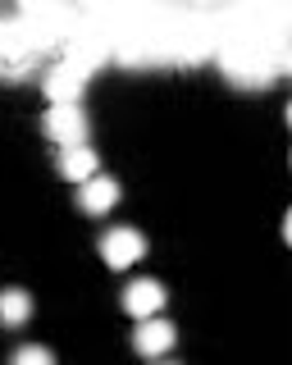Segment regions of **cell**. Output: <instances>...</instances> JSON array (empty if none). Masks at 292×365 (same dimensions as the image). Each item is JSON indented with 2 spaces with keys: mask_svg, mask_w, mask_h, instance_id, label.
Segmentation results:
<instances>
[{
  "mask_svg": "<svg viewBox=\"0 0 292 365\" xmlns=\"http://www.w3.org/2000/svg\"><path fill=\"white\" fill-rule=\"evenodd\" d=\"M100 256H105L110 269H128L146 256V237L137 228H110V233L100 237Z\"/></svg>",
  "mask_w": 292,
  "mask_h": 365,
  "instance_id": "cell-2",
  "label": "cell"
},
{
  "mask_svg": "<svg viewBox=\"0 0 292 365\" xmlns=\"http://www.w3.org/2000/svg\"><path fill=\"white\" fill-rule=\"evenodd\" d=\"M60 169L73 182L96 178V151H87V146H64V151H60Z\"/></svg>",
  "mask_w": 292,
  "mask_h": 365,
  "instance_id": "cell-8",
  "label": "cell"
},
{
  "mask_svg": "<svg viewBox=\"0 0 292 365\" xmlns=\"http://www.w3.org/2000/svg\"><path fill=\"white\" fill-rule=\"evenodd\" d=\"M32 68H37V60H0V78H9V83H24Z\"/></svg>",
  "mask_w": 292,
  "mask_h": 365,
  "instance_id": "cell-11",
  "label": "cell"
},
{
  "mask_svg": "<svg viewBox=\"0 0 292 365\" xmlns=\"http://www.w3.org/2000/svg\"><path fill=\"white\" fill-rule=\"evenodd\" d=\"M9 365H55V356H51L46 347H19Z\"/></svg>",
  "mask_w": 292,
  "mask_h": 365,
  "instance_id": "cell-10",
  "label": "cell"
},
{
  "mask_svg": "<svg viewBox=\"0 0 292 365\" xmlns=\"http://www.w3.org/2000/svg\"><path fill=\"white\" fill-rule=\"evenodd\" d=\"M46 133L60 146H83L87 142V114L78 106H51L46 110Z\"/></svg>",
  "mask_w": 292,
  "mask_h": 365,
  "instance_id": "cell-3",
  "label": "cell"
},
{
  "mask_svg": "<svg viewBox=\"0 0 292 365\" xmlns=\"http://www.w3.org/2000/svg\"><path fill=\"white\" fill-rule=\"evenodd\" d=\"M215 51H219V68L238 87H265L288 68V51H269V46L256 41H215Z\"/></svg>",
  "mask_w": 292,
  "mask_h": 365,
  "instance_id": "cell-1",
  "label": "cell"
},
{
  "mask_svg": "<svg viewBox=\"0 0 292 365\" xmlns=\"http://www.w3.org/2000/svg\"><path fill=\"white\" fill-rule=\"evenodd\" d=\"M83 87H87V73H78L73 64L60 60L55 68H46V96H51V106H78Z\"/></svg>",
  "mask_w": 292,
  "mask_h": 365,
  "instance_id": "cell-4",
  "label": "cell"
},
{
  "mask_svg": "<svg viewBox=\"0 0 292 365\" xmlns=\"http://www.w3.org/2000/svg\"><path fill=\"white\" fill-rule=\"evenodd\" d=\"M174 324L170 319H142V329L132 334V347L142 351V356H165V351L174 347Z\"/></svg>",
  "mask_w": 292,
  "mask_h": 365,
  "instance_id": "cell-6",
  "label": "cell"
},
{
  "mask_svg": "<svg viewBox=\"0 0 292 365\" xmlns=\"http://www.w3.org/2000/svg\"><path fill=\"white\" fill-rule=\"evenodd\" d=\"M123 306H128V315H137V319H155L160 306H165V288L155 279H137V283H128V292H123Z\"/></svg>",
  "mask_w": 292,
  "mask_h": 365,
  "instance_id": "cell-5",
  "label": "cell"
},
{
  "mask_svg": "<svg viewBox=\"0 0 292 365\" xmlns=\"http://www.w3.org/2000/svg\"><path fill=\"white\" fill-rule=\"evenodd\" d=\"M28 315H32V297L24 288H5L0 292V324L19 329V324H28Z\"/></svg>",
  "mask_w": 292,
  "mask_h": 365,
  "instance_id": "cell-9",
  "label": "cell"
},
{
  "mask_svg": "<svg viewBox=\"0 0 292 365\" xmlns=\"http://www.w3.org/2000/svg\"><path fill=\"white\" fill-rule=\"evenodd\" d=\"M115 201H119V182H115V178L96 174V178L83 182V210L105 215V210H115Z\"/></svg>",
  "mask_w": 292,
  "mask_h": 365,
  "instance_id": "cell-7",
  "label": "cell"
}]
</instances>
